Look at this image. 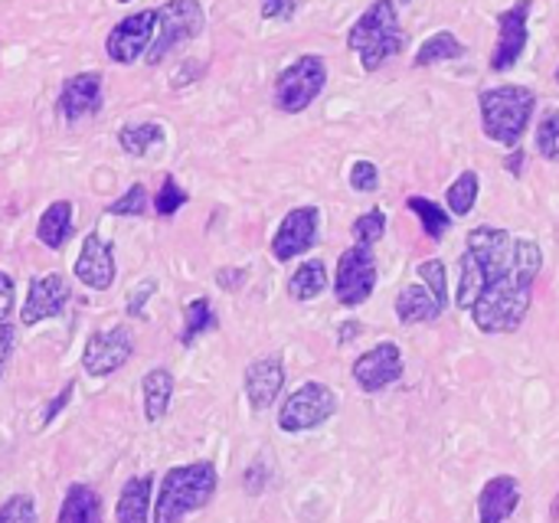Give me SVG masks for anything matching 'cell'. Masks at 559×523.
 Instances as JSON below:
<instances>
[{"mask_svg": "<svg viewBox=\"0 0 559 523\" xmlns=\"http://www.w3.org/2000/svg\"><path fill=\"white\" fill-rule=\"evenodd\" d=\"M540 269L537 239L514 236L504 226H475L459 255L455 308L468 311L481 334H514L534 308Z\"/></svg>", "mask_w": 559, "mask_h": 523, "instance_id": "obj_1", "label": "cell"}, {"mask_svg": "<svg viewBox=\"0 0 559 523\" xmlns=\"http://www.w3.org/2000/svg\"><path fill=\"white\" fill-rule=\"evenodd\" d=\"M216 488L219 475L213 462H190L170 468L160 478L157 501L151 508V523H183L216 498Z\"/></svg>", "mask_w": 559, "mask_h": 523, "instance_id": "obj_2", "label": "cell"}, {"mask_svg": "<svg viewBox=\"0 0 559 523\" xmlns=\"http://www.w3.org/2000/svg\"><path fill=\"white\" fill-rule=\"evenodd\" d=\"M347 49L357 52L364 72H377L406 49V29L400 23L396 0H373L347 33Z\"/></svg>", "mask_w": 559, "mask_h": 523, "instance_id": "obj_3", "label": "cell"}, {"mask_svg": "<svg viewBox=\"0 0 559 523\" xmlns=\"http://www.w3.org/2000/svg\"><path fill=\"white\" fill-rule=\"evenodd\" d=\"M478 111L488 141L501 147H518L534 121L537 92L527 85H495L478 95Z\"/></svg>", "mask_w": 559, "mask_h": 523, "instance_id": "obj_4", "label": "cell"}, {"mask_svg": "<svg viewBox=\"0 0 559 523\" xmlns=\"http://www.w3.org/2000/svg\"><path fill=\"white\" fill-rule=\"evenodd\" d=\"M154 13H157V26L144 52L147 66H160L174 49H180L183 43H193L206 26V10L200 0H164Z\"/></svg>", "mask_w": 559, "mask_h": 523, "instance_id": "obj_5", "label": "cell"}, {"mask_svg": "<svg viewBox=\"0 0 559 523\" xmlns=\"http://www.w3.org/2000/svg\"><path fill=\"white\" fill-rule=\"evenodd\" d=\"M328 85V62L318 52H305L295 62H288L272 85V102L282 115H301L308 111L318 95Z\"/></svg>", "mask_w": 559, "mask_h": 523, "instance_id": "obj_6", "label": "cell"}, {"mask_svg": "<svg viewBox=\"0 0 559 523\" xmlns=\"http://www.w3.org/2000/svg\"><path fill=\"white\" fill-rule=\"evenodd\" d=\"M341 409L337 393L328 383L308 380L301 383L295 393H288V400L278 406V429L288 436H301L311 429H321L324 423H331Z\"/></svg>", "mask_w": 559, "mask_h": 523, "instance_id": "obj_7", "label": "cell"}, {"mask_svg": "<svg viewBox=\"0 0 559 523\" xmlns=\"http://www.w3.org/2000/svg\"><path fill=\"white\" fill-rule=\"evenodd\" d=\"M380 282V269H377V255L373 246H360L354 242L350 249L341 252L337 259V272H334V298L344 308H360L373 298Z\"/></svg>", "mask_w": 559, "mask_h": 523, "instance_id": "obj_8", "label": "cell"}, {"mask_svg": "<svg viewBox=\"0 0 559 523\" xmlns=\"http://www.w3.org/2000/svg\"><path fill=\"white\" fill-rule=\"evenodd\" d=\"M134 357V334L128 324H111L105 331H92L82 347V370L95 380L118 373Z\"/></svg>", "mask_w": 559, "mask_h": 523, "instance_id": "obj_9", "label": "cell"}, {"mask_svg": "<svg viewBox=\"0 0 559 523\" xmlns=\"http://www.w3.org/2000/svg\"><path fill=\"white\" fill-rule=\"evenodd\" d=\"M406 373V360H403V350L396 341H380L377 347L364 350L354 367H350V377L354 383L364 390V393H383L390 390L393 383H400Z\"/></svg>", "mask_w": 559, "mask_h": 523, "instance_id": "obj_10", "label": "cell"}, {"mask_svg": "<svg viewBox=\"0 0 559 523\" xmlns=\"http://www.w3.org/2000/svg\"><path fill=\"white\" fill-rule=\"evenodd\" d=\"M531 10L534 3L531 0H518L511 3L508 10L498 13V43H495V52H491V69L495 72H508L521 62L524 49H527V39H531Z\"/></svg>", "mask_w": 559, "mask_h": 523, "instance_id": "obj_11", "label": "cell"}, {"mask_svg": "<svg viewBox=\"0 0 559 523\" xmlns=\"http://www.w3.org/2000/svg\"><path fill=\"white\" fill-rule=\"evenodd\" d=\"M321 233V210L318 206H295L288 210V216L278 223L275 236H272V259L275 262H292L298 255H305Z\"/></svg>", "mask_w": 559, "mask_h": 523, "instance_id": "obj_12", "label": "cell"}, {"mask_svg": "<svg viewBox=\"0 0 559 523\" xmlns=\"http://www.w3.org/2000/svg\"><path fill=\"white\" fill-rule=\"evenodd\" d=\"M154 26H157V13H154V10H138V13L118 20V23L111 26L108 39H105L108 59L118 62V66L138 62V59L147 52L151 39H154Z\"/></svg>", "mask_w": 559, "mask_h": 523, "instance_id": "obj_13", "label": "cell"}, {"mask_svg": "<svg viewBox=\"0 0 559 523\" xmlns=\"http://www.w3.org/2000/svg\"><path fill=\"white\" fill-rule=\"evenodd\" d=\"M69 298H72V288H69L66 275H59V272L36 275L29 282V288H26V301L20 308V321L26 328H36V324H43L49 318H59L66 311Z\"/></svg>", "mask_w": 559, "mask_h": 523, "instance_id": "obj_14", "label": "cell"}, {"mask_svg": "<svg viewBox=\"0 0 559 523\" xmlns=\"http://www.w3.org/2000/svg\"><path fill=\"white\" fill-rule=\"evenodd\" d=\"M75 278L92 288V292H108L115 285V275H118V262H115V246L108 239H102L98 233H88L82 239V249L75 255V265H72Z\"/></svg>", "mask_w": 559, "mask_h": 523, "instance_id": "obj_15", "label": "cell"}, {"mask_svg": "<svg viewBox=\"0 0 559 523\" xmlns=\"http://www.w3.org/2000/svg\"><path fill=\"white\" fill-rule=\"evenodd\" d=\"M242 390H246V400H249V409H252V413L272 409L275 400L282 396V390H285V360H282V354L255 357V360L246 367Z\"/></svg>", "mask_w": 559, "mask_h": 523, "instance_id": "obj_16", "label": "cell"}, {"mask_svg": "<svg viewBox=\"0 0 559 523\" xmlns=\"http://www.w3.org/2000/svg\"><path fill=\"white\" fill-rule=\"evenodd\" d=\"M102 102H105V82H102V72H79V75H69L59 88V115L66 121H82V118H92L102 111Z\"/></svg>", "mask_w": 559, "mask_h": 523, "instance_id": "obj_17", "label": "cell"}, {"mask_svg": "<svg viewBox=\"0 0 559 523\" xmlns=\"http://www.w3.org/2000/svg\"><path fill=\"white\" fill-rule=\"evenodd\" d=\"M521 508V482L514 475H495L478 495V523H508Z\"/></svg>", "mask_w": 559, "mask_h": 523, "instance_id": "obj_18", "label": "cell"}, {"mask_svg": "<svg viewBox=\"0 0 559 523\" xmlns=\"http://www.w3.org/2000/svg\"><path fill=\"white\" fill-rule=\"evenodd\" d=\"M154 475H138L121 485L118 504H115V521L118 523H151L154 508Z\"/></svg>", "mask_w": 559, "mask_h": 523, "instance_id": "obj_19", "label": "cell"}, {"mask_svg": "<svg viewBox=\"0 0 559 523\" xmlns=\"http://www.w3.org/2000/svg\"><path fill=\"white\" fill-rule=\"evenodd\" d=\"M393 311H396L400 324H432V321H439V318L445 314V308L439 305V298H436L423 282L406 285V288L396 295Z\"/></svg>", "mask_w": 559, "mask_h": 523, "instance_id": "obj_20", "label": "cell"}, {"mask_svg": "<svg viewBox=\"0 0 559 523\" xmlns=\"http://www.w3.org/2000/svg\"><path fill=\"white\" fill-rule=\"evenodd\" d=\"M141 400H144V419L151 426H157L167 416L170 400H174V373L167 367L147 370L144 380H141Z\"/></svg>", "mask_w": 559, "mask_h": 523, "instance_id": "obj_21", "label": "cell"}, {"mask_svg": "<svg viewBox=\"0 0 559 523\" xmlns=\"http://www.w3.org/2000/svg\"><path fill=\"white\" fill-rule=\"evenodd\" d=\"M56 523H105L102 521V498L92 485H69Z\"/></svg>", "mask_w": 559, "mask_h": 523, "instance_id": "obj_22", "label": "cell"}, {"mask_svg": "<svg viewBox=\"0 0 559 523\" xmlns=\"http://www.w3.org/2000/svg\"><path fill=\"white\" fill-rule=\"evenodd\" d=\"M72 236V203L69 200H56L39 213L36 223V239L46 249H62Z\"/></svg>", "mask_w": 559, "mask_h": 523, "instance_id": "obj_23", "label": "cell"}, {"mask_svg": "<svg viewBox=\"0 0 559 523\" xmlns=\"http://www.w3.org/2000/svg\"><path fill=\"white\" fill-rule=\"evenodd\" d=\"M324 292H328V265L321 259H308L288 275V298L292 301H314Z\"/></svg>", "mask_w": 559, "mask_h": 523, "instance_id": "obj_24", "label": "cell"}, {"mask_svg": "<svg viewBox=\"0 0 559 523\" xmlns=\"http://www.w3.org/2000/svg\"><path fill=\"white\" fill-rule=\"evenodd\" d=\"M465 52H468V49H465V43H462L452 29H439V33H432V36L416 49L413 66H416V69H429V66H439V62L462 59Z\"/></svg>", "mask_w": 559, "mask_h": 523, "instance_id": "obj_25", "label": "cell"}, {"mask_svg": "<svg viewBox=\"0 0 559 523\" xmlns=\"http://www.w3.org/2000/svg\"><path fill=\"white\" fill-rule=\"evenodd\" d=\"M406 210L419 219L423 233H426L432 242H442L445 233H449L452 223H455V216H452L442 203H436V200H429V197H406Z\"/></svg>", "mask_w": 559, "mask_h": 523, "instance_id": "obj_26", "label": "cell"}, {"mask_svg": "<svg viewBox=\"0 0 559 523\" xmlns=\"http://www.w3.org/2000/svg\"><path fill=\"white\" fill-rule=\"evenodd\" d=\"M160 144H164V124L157 121H134L118 131V147L131 157H147Z\"/></svg>", "mask_w": 559, "mask_h": 523, "instance_id": "obj_27", "label": "cell"}, {"mask_svg": "<svg viewBox=\"0 0 559 523\" xmlns=\"http://www.w3.org/2000/svg\"><path fill=\"white\" fill-rule=\"evenodd\" d=\"M478 197H481V177L475 170H462L445 190V210L462 219L478 206Z\"/></svg>", "mask_w": 559, "mask_h": 523, "instance_id": "obj_28", "label": "cell"}, {"mask_svg": "<svg viewBox=\"0 0 559 523\" xmlns=\"http://www.w3.org/2000/svg\"><path fill=\"white\" fill-rule=\"evenodd\" d=\"M219 321H216V311L210 305V298H193L187 308H183V328H180V344L183 347H193L203 334L216 331Z\"/></svg>", "mask_w": 559, "mask_h": 523, "instance_id": "obj_29", "label": "cell"}, {"mask_svg": "<svg viewBox=\"0 0 559 523\" xmlns=\"http://www.w3.org/2000/svg\"><path fill=\"white\" fill-rule=\"evenodd\" d=\"M190 203V193L177 183V177L174 174H164V180H160V187H157V193H154V213L157 216H164V219H170L177 210H183Z\"/></svg>", "mask_w": 559, "mask_h": 523, "instance_id": "obj_30", "label": "cell"}, {"mask_svg": "<svg viewBox=\"0 0 559 523\" xmlns=\"http://www.w3.org/2000/svg\"><path fill=\"white\" fill-rule=\"evenodd\" d=\"M416 272H419V282L439 298V305L449 311V305H452V298H449V269H445V262L442 259H423L419 265H416Z\"/></svg>", "mask_w": 559, "mask_h": 523, "instance_id": "obj_31", "label": "cell"}, {"mask_svg": "<svg viewBox=\"0 0 559 523\" xmlns=\"http://www.w3.org/2000/svg\"><path fill=\"white\" fill-rule=\"evenodd\" d=\"M350 236H354V242H360V246H377V242L386 236V213H383L380 206L360 213V216L354 219V226H350Z\"/></svg>", "mask_w": 559, "mask_h": 523, "instance_id": "obj_32", "label": "cell"}, {"mask_svg": "<svg viewBox=\"0 0 559 523\" xmlns=\"http://www.w3.org/2000/svg\"><path fill=\"white\" fill-rule=\"evenodd\" d=\"M537 154L550 164H559V108L544 111L537 121Z\"/></svg>", "mask_w": 559, "mask_h": 523, "instance_id": "obj_33", "label": "cell"}, {"mask_svg": "<svg viewBox=\"0 0 559 523\" xmlns=\"http://www.w3.org/2000/svg\"><path fill=\"white\" fill-rule=\"evenodd\" d=\"M147 210V190L144 183H131L115 203L105 206V216H144Z\"/></svg>", "mask_w": 559, "mask_h": 523, "instance_id": "obj_34", "label": "cell"}, {"mask_svg": "<svg viewBox=\"0 0 559 523\" xmlns=\"http://www.w3.org/2000/svg\"><path fill=\"white\" fill-rule=\"evenodd\" d=\"M347 180H350V190H357V193H377L380 190V167L373 161L360 157L350 164Z\"/></svg>", "mask_w": 559, "mask_h": 523, "instance_id": "obj_35", "label": "cell"}, {"mask_svg": "<svg viewBox=\"0 0 559 523\" xmlns=\"http://www.w3.org/2000/svg\"><path fill=\"white\" fill-rule=\"evenodd\" d=\"M0 523H36V501L29 495H10L0 504Z\"/></svg>", "mask_w": 559, "mask_h": 523, "instance_id": "obj_36", "label": "cell"}, {"mask_svg": "<svg viewBox=\"0 0 559 523\" xmlns=\"http://www.w3.org/2000/svg\"><path fill=\"white\" fill-rule=\"evenodd\" d=\"M301 7H305V0H259L262 20H272V23H288V20H295Z\"/></svg>", "mask_w": 559, "mask_h": 523, "instance_id": "obj_37", "label": "cell"}, {"mask_svg": "<svg viewBox=\"0 0 559 523\" xmlns=\"http://www.w3.org/2000/svg\"><path fill=\"white\" fill-rule=\"evenodd\" d=\"M154 295H157V278H144V282L128 295V314H131V318H138V321H141V318H147V314H144V305H147Z\"/></svg>", "mask_w": 559, "mask_h": 523, "instance_id": "obj_38", "label": "cell"}, {"mask_svg": "<svg viewBox=\"0 0 559 523\" xmlns=\"http://www.w3.org/2000/svg\"><path fill=\"white\" fill-rule=\"evenodd\" d=\"M269 478H272V472H269V462H265V459H255V462L246 468V478H242V485H246V491H249L252 498H259V495L269 488Z\"/></svg>", "mask_w": 559, "mask_h": 523, "instance_id": "obj_39", "label": "cell"}, {"mask_svg": "<svg viewBox=\"0 0 559 523\" xmlns=\"http://www.w3.org/2000/svg\"><path fill=\"white\" fill-rule=\"evenodd\" d=\"M72 393H75V380H69V383L56 393V400L46 403V409H43V416H39V429H46V426H52V419H59V413L69 406Z\"/></svg>", "mask_w": 559, "mask_h": 523, "instance_id": "obj_40", "label": "cell"}, {"mask_svg": "<svg viewBox=\"0 0 559 523\" xmlns=\"http://www.w3.org/2000/svg\"><path fill=\"white\" fill-rule=\"evenodd\" d=\"M13 347H16V328L10 321H0V380H3V370L13 357Z\"/></svg>", "mask_w": 559, "mask_h": 523, "instance_id": "obj_41", "label": "cell"}, {"mask_svg": "<svg viewBox=\"0 0 559 523\" xmlns=\"http://www.w3.org/2000/svg\"><path fill=\"white\" fill-rule=\"evenodd\" d=\"M246 282H249V272H246V269H233V265H226V269H219V272H216V285H219L223 292H239Z\"/></svg>", "mask_w": 559, "mask_h": 523, "instance_id": "obj_42", "label": "cell"}, {"mask_svg": "<svg viewBox=\"0 0 559 523\" xmlns=\"http://www.w3.org/2000/svg\"><path fill=\"white\" fill-rule=\"evenodd\" d=\"M13 301H16V285H13V278L7 272H0V321L10 318Z\"/></svg>", "mask_w": 559, "mask_h": 523, "instance_id": "obj_43", "label": "cell"}, {"mask_svg": "<svg viewBox=\"0 0 559 523\" xmlns=\"http://www.w3.org/2000/svg\"><path fill=\"white\" fill-rule=\"evenodd\" d=\"M524 161H527L524 151H521V147H511V154L504 157V170H508L511 177H521V174H524Z\"/></svg>", "mask_w": 559, "mask_h": 523, "instance_id": "obj_44", "label": "cell"}, {"mask_svg": "<svg viewBox=\"0 0 559 523\" xmlns=\"http://www.w3.org/2000/svg\"><path fill=\"white\" fill-rule=\"evenodd\" d=\"M360 331H364V328H360L357 321H347V324L341 328V334H337V341H341V344H350V337H357Z\"/></svg>", "mask_w": 559, "mask_h": 523, "instance_id": "obj_45", "label": "cell"}, {"mask_svg": "<svg viewBox=\"0 0 559 523\" xmlns=\"http://www.w3.org/2000/svg\"><path fill=\"white\" fill-rule=\"evenodd\" d=\"M554 521H559V498H557V504H554Z\"/></svg>", "mask_w": 559, "mask_h": 523, "instance_id": "obj_46", "label": "cell"}, {"mask_svg": "<svg viewBox=\"0 0 559 523\" xmlns=\"http://www.w3.org/2000/svg\"><path fill=\"white\" fill-rule=\"evenodd\" d=\"M115 3H131V0H115Z\"/></svg>", "mask_w": 559, "mask_h": 523, "instance_id": "obj_47", "label": "cell"}, {"mask_svg": "<svg viewBox=\"0 0 559 523\" xmlns=\"http://www.w3.org/2000/svg\"><path fill=\"white\" fill-rule=\"evenodd\" d=\"M396 3H413V0H396Z\"/></svg>", "mask_w": 559, "mask_h": 523, "instance_id": "obj_48", "label": "cell"}, {"mask_svg": "<svg viewBox=\"0 0 559 523\" xmlns=\"http://www.w3.org/2000/svg\"><path fill=\"white\" fill-rule=\"evenodd\" d=\"M557 82H559V69H557Z\"/></svg>", "mask_w": 559, "mask_h": 523, "instance_id": "obj_49", "label": "cell"}]
</instances>
